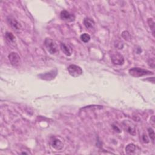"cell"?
Returning a JSON list of instances; mask_svg holds the SVG:
<instances>
[{"instance_id":"obj_10","label":"cell","mask_w":155,"mask_h":155,"mask_svg":"<svg viewBox=\"0 0 155 155\" xmlns=\"http://www.w3.org/2000/svg\"><path fill=\"white\" fill-rule=\"evenodd\" d=\"M61 49L64 54L68 56H70L72 53V50H71V47L65 43L61 44Z\"/></svg>"},{"instance_id":"obj_2","label":"cell","mask_w":155,"mask_h":155,"mask_svg":"<svg viewBox=\"0 0 155 155\" xmlns=\"http://www.w3.org/2000/svg\"><path fill=\"white\" fill-rule=\"evenodd\" d=\"M44 45L50 54H55L58 51V47L54 41L50 38H46L44 41Z\"/></svg>"},{"instance_id":"obj_11","label":"cell","mask_w":155,"mask_h":155,"mask_svg":"<svg viewBox=\"0 0 155 155\" xmlns=\"http://www.w3.org/2000/svg\"><path fill=\"white\" fill-rule=\"evenodd\" d=\"M137 148H137V147L135 144H130L126 148V152L127 154H136Z\"/></svg>"},{"instance_id":"obj_1","label":"cell","mask_w":155,"mask_h":155,"mask_svg":"<svg viewBox=\"0 0 155 155\" xmlns=\"http://www.w3.org/2000/svg\"><path fill=\"white\" fill-rule=\"evenodd\" d=\"M129 73L131 76H132L135 78H139V77H142L145 75L153 74L152 71H150L147 70H145L143 69L138 68V67H135V68L131 69L129 70Z\"/></svg>"},{"instance_id":"obj_16","label":"cell","mask_w":155,"mask_h":155,"mask_svg":"<svg viewBox=\"0 0 155 155\" xmlns=\"http://www.w3.org/2000/svg\"><path fill=\"white\" fill-rule=\"evenodd\" d=\"M148 132L149 136H150V139H152V141L153 142H154V130L152 128H148Z\"/></svg>"},{"instance_id":"obj_6","label":"cell","mask_w":155,"mask_h":155,"mask_svg":"<svg viewBox=\"0 0 155 155\" xmlns=\"http://www.w3.org/2000/svg\"><path fill=\"white\" fill-rule=\"evenodd\" d=\"M7 22L9 25L16 32H20L22 29V26L20 23L12 16L7 17Z\"/></svg>"},{"instance_id":"obj_18","label":"cell","mask_w":155,"mask_h":155,"mask_svg":"<svg viewBox=\"0 0 155 155\" xmlns=\"http://www.w3.org/2000/svg\"><path fill=\"white\" fill-rule=\"evenodd\" d=\"M142 141H144V143H148L149 142V140H148V137L146 135L144 134L142 136Z\"/></svg>"},{"instance_id":"obj_7","label":"cell","mask_w":155,"mask_h":155,"mask_svg":"<svg viewBox=\"0 0 155 155\" xmlns=\"http://www.w3.org/2000/svg\"><path fill=\"white\" fill-rule=\"evenodd\" d=\"M10 64L13 65V66L16 67L21 63V58L18 53L15 52H12L8 56Z\"/></svg>"},{"instance_id":"obj_17","label":"cell","mask_w":155,"mask_h":155,"mask_svg":"<svg viewBox=\"0 0 155 155\" xmlns=\"http://www.w3.org/2000/svg\"><path fill=\"white\" fill-rule=\"evenodd\" d=\"M122 37L127 41H130V33L127 31H124L122 33Z\"/></svg>"},{"instance_id":"obj_15","label":"cell","mask_w":155,"mask_h":155,"mask_svg":"<svg viewBox=\"0 0 155 155\" xmlns=\"http://www.w3.org/2000/svg\"><path fill=\"white\" fill-rule=\"evenodd\" d=\"M148 24L149 25V27H150V29H152V31L153 32V35H154V21L153 20V19L152 18H150L148 20Z\"/></svg>"},{"instance_id":"obj_4","label":"cell","mask_w":155,"mask_h":155,"mask_svg":"<svg viewBox=\"0 0 155 155\" xmlns=\"http://www.w3.org/2000/svg\"><path fill=\"white\" fill-rule=\"evenodd\" d=\"M111 60L112 63L116 65H122L124 63V58L120 53L112 51L110 53Z\"/></svg>"},{"instance_id":"obj_12","label":"cell","mask_w":155,"mask_h":155,"mask_svg":"<svg viewBox=\"0 0 155 155\" xmlns=\"http://www.w3.org/2000/svg\"><path fill=\"white\" fill-rule=\"evenodd\" d=\"M83 22H84V25L85 26V27L89 29H93L95 24L94 21L91 18H85Z\"/></svg>"},{"instance_id":"obj_5","label":"cell","mask_w":155,"mask_h":155,"mask_svg":"<svg viewBox=\"0 0 155 155\" xmlns=\"http://www.w3.org/2000/svg\"><path fill=\"white\" fill-rule=\"evenodd\" d=\"M69 74L74 78H77L82 74V70L79 66L75 64H71L67 68Z\"/></svg>"},{"instance_id":"obj_3","label":"cell","mask_w":155,"mask_h":155,"mask_svg":"<svg viewBox=\"0 0 155 155\" xmlns=\"http://www.w3.org/2000/svg\"><path fill=\"white\" fill-rule=\"evenodd\" d=\"M122 126L123 128L132 136L136 135V130L135 125L130 121H124L122 122Z\"/></svg>"},{"instance_id":"obj_14","label":"cell","mask_w":155,"mask_h":155,"mask_svg":"<svg viewBox=\"0 0 155 155\" xmlns=\"http://www.w3.org/2000/svg\"><path fill=\"white\" fill-rule=\"evenodd\" d=\"M81 39L83 41L84 43H88L89 41L90 40V35L87 33H83L82 35H81Z\"/></svg>"},{"instance_id":"obj_13","label":"cell","mask_w":155,"mask_h":155,"mask_svg":"<svg viewBox=\"0 0 155 155\" xmlns=\"http://www.w3.org/2000/svg\"><path fill=\"white\" fill-rule=\"evenodd\" d=\"M5 39L9 44H15V37L12 33L7 32L5 33Z\"/></svg>"},{"instance_id":"obj_19","label":"cell","mask_w":155,"mask_h":155,"mask_svg":"<svg viewBox=\"0 0 155 155\" xmlns=\"http://www.w3.org/2000/svg\"><path fill=\"white\" fill-rule=\"evenodd\" d=\"M150 122L154 126V116H152V117L150 118Z\"/></svg>"},{"instance_id":"obj_8","label":"cell","mask_w":155,"mask_h":155,"mask_svg":"<svg viewBox=\"0 0 155 155\" xmlns=\"http://www.w3.org/2000/svg\"><path fill=\"white\" fill-rule=\"evenodd\" d=\"M60 18L62 20L67 22H72L75 20V15L67 10L61 11L60 14Z\"/></svg>"},{"instance_id":"obj_9","label":"cell","mask_w":155,"mask_h":155,"mask_svg":"<svg viewBox=\"0 0 155 155\" xmlns=\"http://www.w3.org/2000/svg\"><path fill=\"white\" fill-rule=\"evenodd\" d=\"M50 145L53 148H55V150H61L64 146L63 142L60 140L55 138H52L50 139Z\"/></svg>"}]
</instances>
